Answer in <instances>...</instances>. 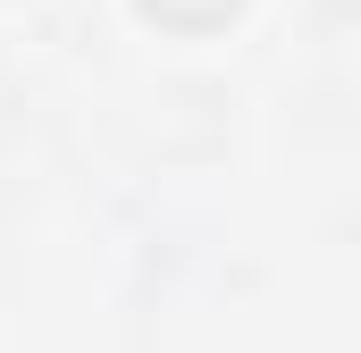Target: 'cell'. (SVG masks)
Listing matches in <instances>:
<instances>
[{
  "label": "cell",
  "mask_w": 361,
  "mask_h": 353,
  "mask_svg": "<svg viewBox=\"0 0 361 353\" xmlns=\"http://www.w3.org/2000/svg\"><path fill=\"white\" fill-rule=\"evenodd\" d=\"M244 8H252V0H135V17H143V25L185 34V42H202V34H227Z\"/></svg>",
  "instance_id": "cell-1"
}]
</instances>
